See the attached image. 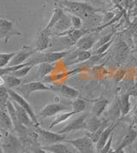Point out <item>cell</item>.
Wrapping results in <instances>:
<instances>
[{"mask_svg":"<svg viewBox=\"0 0 137 153\" xmlns=\"http://www.w3.org/2000/svg\"><path fill=\"white\" fill-rule=\"evenodd\" d=\"M57 3L60 4V8L68 14L80 16L82 20L97 22V19L101 18V16L97 14L99 10L94 8L88 3L75 0H62Z\"/></svg>","mask_w":137,"mask_h":153,"instance_id":"obj_1","label":"cell"},{"mask_svg":"<svg viewBox=\"0 0 137 153\" xmlns=\"http://www.w3.org/2000/svg\"><path fill=\"white\" fill-rule=\"evenodd\" d=\"M71 53V51H59V52H48V53H43L33 59L27 60L32 65H38L42 63H49V64H53L55 62H57L63 59L66 58L67 56Z\"/></svg>","mask_w":137,"mask_h":153,"instance_id":"obj_2","label":"cell"},{"mask_svg":"<svg viewBox=\"0 0 137 153\" xmlns=\"http://www.w3.org/2000/svg\"><path fill=\"white\" fill-rule=\"evenodd\" d=\"M2 131V144L1 151L4 153H20L21 150V142L17 137L14 136L10 132Z\"/></svg>","mask_w":137,"mask_h":153,"instance_id":"obj_3","label":"cell"},{"mask_svg":"<svg viewBox=\"0 0 137 153\" xmlns=\"http://www.w3.org/2000/svg\"><path fill=\"white\" fill-rule=\"evenodd\" d=\"M20 35H21V34L15 28L13 22L4 17L0 18V37L1 39L4 40L5 45L8 44L9 41L13 36H20Z\"/></svg>","mask_w":137,"mask_h":153,"instance_id":"obj_4","label":"cell"},{"mask_svg":"<svg viewBox=\"0 0 137 153\" xmlns=\"http://www.w3.org/2000/svg\"><path fill=\"white\" fill-rule=\"evenodd\" d=\"M64 142L74 146L80 153H95L96 152L94 147V143L87 134L83 137L77 139H66Z\"/></svg>","mask_w":137,"mask_h":153,"instance_id":"obj_5","label":"cell"},{"mask_svg":"<svg viewBox=\"0 0 137 153\" xmlns=\"http://www.w3.org/2000/svg\"><path fill=\"white\" fill-rule=\"evenodd\" d=\"M35 128H36L37 134H38L39 138L41 139L43 143L46 144V146L59 143V142H63L67 139V136L65 134L51 132V131L46 130V129L41 128L40 126H37Z\"/></svg>","mask_w":137,"mask_h":153,"instance_id":"obj_6","label":"cell"},{"mask_svg":"<svg viewBox=\"0 0 137 153\" xmlns=\"http://www.w3.org/2000/svg\"><path fill=\"white\" fill-rule=\"evenodd\" d=\"M8 91H9V94L10 96V99L12 101H14V102H15L17 104L20 105L22 108H24L27 112V114L30 115V117H31V119L33 120V121L35 123L36 126H39L40 123L38 121V118H37L34 111L33 110L32 107L30 106L29 102L25 99V97L23 96H21L20 93H18L17 91L11 90V89H8Z\"/></svg>","mask_w":137,"mask_h":153,"instance_id":"obj_7","label":"cell"},{"mask_svg":"<svg viewBox=\"0 0 137 153\" xmlns=\"http://www.w3.org/2000/svg\"><path fill=\"white\" fill-rule=\"evenodd\" d=\"M17 91H19L18 93H20L21 96L24 97H29L32 93L38 92V91H52L51 85H46L43 82L40 81H34L27 84L21 85L20 87L17 88Z\"/></svg>","mask_w":137,"mask_h":153,"instance_id":"obj_8","label":"cell"},{"mask_svg":"<svg viewBox=\"0 0 137 153\" xmlns=\"http://www.w3.org/2000/svg\"><path fill=\"white\" fill-rule=\"evenodd\" d=\"M70 110H72L71 106H67L58 102L48 103L44 108H41L39 115L41 119H46L47 117L57 115L63 111H70Z\"/></svg>","mask_w":137,"mask_h":153,"instance_id":"obj_9","label":"cell"},{"mask_svg":"<svg viewBox=\"0 0 137 153\" xmlns=\"http://www.w3.org/2000/svg\"><path fill=\"white\" fill-rule=\"evenodd\" d=\"M88 114H82L81 116H79L78 118L74 120L73 121H71L70 123H68L63 128H62L61 130L58 131V133L61 134H65L68 133L70 132H74V131H78V130H87V121H88Z\"/></svg>","mask_w":137,"mask_h":153,"instance_id":"obj_10","label":"cell"},{"mask_svg":"<svg viewBox=\"0 0 137 153\" xmlns=\"http://www.w3.org/2000/svg\"><path fill=\"white\" fill-rule=\"evenodd\" d=\"M52 35V32L46 30L45 28H43L40 32V34L37 37V40L35 42V52H39L41 53L45 50H46L51 47V38L50 35Z\"/></svg>","mask_w":137,"mask_h":153,"instance_id":"obj_11","label":"cell"},{"mask_svg":"<svg viewBox=\"0 0 137 153\" xmlns=\"http://www.w3.org/2000/svg\"><path fill=\"white\" fill-rule=\"evenodd\" d=\"M12 102H13L14 106L15 108L16 115H17V118L21 122V124H22V126H24L27 128L37 127L35 123L33 121V120L30 117V115L27 114V112L24 108H22L20 105L17 104L15 102H14V101H12Z\"/></svg>","mask_w":137,"mask_h":153,"instance_id":"obj_12","label":"cell"},{"mask_svg":"<svg viewBox=\"0 0 137 153\" xmlns=\"http://www.w3.org/2000/svg\"><path fill=\"white\" fill-rule=\"evenodd\" d=\"M34 53H36L34 49H30L27 47H23L21 50L17 51L16 54L12 59V60L10 61L9 65H16L23 64L26 62Z\"/></svg>","mask_w":137,"mask_h":153,"instance_id":"obj_13","label":"cell"},{"mask_svg":"<svg viewBox=\"0 0 137 153\" xmlns=\"http://www.w3.org/2000/svg\"><path fill=\"white\" fill-rule=\"evenodd\" d=\"M116 126V123L114 122V123H111L110 125H109L108 126H106L105 128V130L103 131L99 139L98 140V142L96 143L95 146V151L96 152L98 153L101 149H102L104 146L106 145V143L108 142L110 135L115 132V128Z\"/></svg>","mask_w":137,"mask_h":153,"instance_id":"obj_14","label":"cell"},{"mask_svg":"<svg viewBox=\"0 0 137 153\" xmlns=\"http://www.w3.org/2000/svg\"><path fill=\"white\" fill-rule=\"evenodd\" d=\"M0 107H1V112H0L1 130L11 132L15 129L12 119L9 114V112L7 110L6 106H0Z\"/></svg>","mask_w":137,"mask_h":153,"instance_id":"obj_15","label":"cell"},{"mask_svg":"<svg viewBox=\"0 0 137 153\" xmlns=\"http://www.w3.org/2000/svg\"><path fill=\"white\" fill-rule=\"evenodd\" d=\"M52 91H55L59 92L64 97H67L71 99H75L79 97V91L75 90V88H72L70 86L65 85V84H57L55 85H51Z\"/></svg>","mask_w":137,"mask_h":153,"instance_id":"obj_16","label":"cell"},{"mask_svg":"<svg viewBox=\"0 0 137 153\" xmlns=\"http://www.w3.org/2000/svg\"><path fill=\"white\" fill-rule=\"evenodd\" d=\"M95 43V38L94 35H86L77 42L75 44V48H77L76 50L79 51H89L94 47Z\"/></svg>","mask_w":137,"mask_h":153,"instance_id":"obj_17","label":"cell"},{"mask_svg":"<svg viewBox=\"0 0 137 153\" xmlns=\"http://www.w3.org/2000/svg\"><path fill=\"white\" fill-rule=\"evenodd\" d=\"M137 138V131L133 127V126H130V128L128 129V132L125 134V136L123 137V140L121 142V144L119 146L116 148V152L121 151V150H124L125 148L129 147L133 144V142L136 140Z\"/></svg>","mask_w":137,"mask_h":153,"instance_id":"obj_18","label":"cell"},{"mask_svg":"<svg viewBox=\"0 0 137 153\" xmlns=\"http://www.w3.org/2000/svg\"><path fill=\"white\" fill-rule=\"evenodd\" d=\"M71 28H72V24H71L70 15H67L64 13L63 17L60 19V21L55 25L52 33L57 32V35H58V34L63 33V32H64V31H66V30H68Z\"/></svg>","mask_w":137,"mask_h":153,"instance_id":"obj_19","label":"cell"},{"mask_svg":"<svg viewBox=\"0 0 137 153\" xmlns=\"http://www.w3.org/2000/svg\"><path fill=\"white\" fill-rule=\"evenodd\" d=\"M1 76V84L4 85L7 89L13 90L14 88H18L21 85V79L11 74H5L4 76Z\"/></svg>","mask_w":137,"mask_h":153,"instance_id":"obj_20","label":"cell"},{"mask_svg":"<svg viewBox=\"0 0 137 153\" xmlns=\"http://www.w3.org/2000/svg\"><path fill=\"white\" fill-rule=\"evenodd\" d=\"M109 125L110 124L107 123L106 120H100L99 117L94 115L92 118L88 119V121H87V126H88L87 130L89 131L90 132H96V131H98L99 129L102 128L104 126H107Z\"/></svg>","mask_w":137,"mask_h":153,"instance_id":"obj_21","label":"cell"},{"mask_svg":"<svg viewBox=\"0 0 137 153\" xmlns=\"http://www.w3.org/2000/svg\"><path fill=\"white\" fill-rule=\"evenodd\" d=\"M42 148L51 153H74L67 145L63 144V142L56 143L49 146H44Z\"/></svg>","mask_w":137,"mask_h":153,"instance_id":"obj_22","label":"cell"},{"mask_svg":"<svg viewBox=\"0 0 137 153\" xmlns=\"http://www.w3.org/2000/svg\"><path fill=\"white\" fill-rule=\"evenodd\" d=\"M63 14H64V10L63 9H61L60 7L56 8L52 15V16H51V18H50V20L48 22L47 25L44 28L46 30H48V31L52 32V29L54 28L55 25L60 21V19L63 17Z\"/></svg>","mask_w":137,"mask_h":153,"instance_id":"obj_23","label":"cell"},{"mask_svg":"<svg viewBox=\"0 0 137 153\" xmlns=\"http://www.w3.org/2000/svg\"><path fill=\"white\" fill-rule=\"evenodd\" d=\"M92 53L90 51H79L76 50L74 58L68 63V65H72L79 63L86 62L92 58Z\"/></svg>","mask_w":137,"mask_h":153,"instance_id":"obj_24","label":"cell"},{"mask_svg":"<svg viewBox=\"0 0 137 153\" xmlns=\"http://www.w3.org/2000/svg\"><path fill=\"white\" fill-rule=\"evenodd\" d=\"M107 105H108V101L105 98H100V99L96 100L92 107L93 115L99 117L103 114V112L105 110Z\"/></svg>","mask_w":137,"mask_h":153,"instance_id":"obj_25","label":"cell"},{"mask_svg":"<svg viewBox=\"0 0 137 153\" xmlns=\"http://www.w3.org/2000/svg\"><path fill=\"white\" fill-rule=\"evenodd\" d=\"M75 114H76V112L73 111V110L63 112V113L62 112L60 114H57L55 119L52 120V122L51 123V125L49 126V129H52V128H53L56 126L59 125V124H61L63 122L68 120V119L70 118V117H72V116L75 115Z\"/></svg>","mask_w":137,"mask_h":153,"instance_id":"obj_26","label":"cell"},{"mask_svg":"<svg viewBox=\"0 0 137 153\" xmlns=\"http://www.w3.org/2000/svg\"><path fill=\"white\" fill-rule=\"evenodd\" d=\"M130 96L129 93H124L119 99L120 102V109H121V114L123 116L127 115L130 111Z\"/></svg>","mask_w":137,"mask_h":153,"instance_id":"obj_27","label":"cell"},{"mask_svg":"<svg viewBox=\"0 0 137 153\" xmlns=\"http://www.w3.org/2000/svg\"><path fill=\"white\" fill-rule=\"evenodd\" d=\"M54 70V66L52 64H49V63H42L38 65V69H37V76L38 77L41 78H45L46 76H47L52 71Z\"/></svg>","mask_w":137,"mask_h":153,"instance_id":"obj_28","label":"cell"},{"mask_svg":"<svg viewBox=\"0 0 137 153\" xmlns=\"http://www.w3.org/2000/svg\"><path fill=\"white\" fill-rule=\"evenodd\" d=\"M70 106H71V109L76 112V114H81L86 109V102L83 99L81 98L74 99Z\"/></svg>","mask_w":137,"mask_h":153,"instance_id":"obj_29","label":"cell"},{"mask_svg":"<svg viewBox=\"0 0 137 153\" xmlns=\"http://www.w3.org/2000/svg\"><path fill=\"white\" fill-rule=\"evenodd\" d=\"M17 52L14 53H0V68H4L10 65Z\"/></svg>","mask_w":137,"mask_h":153,"instance_id":"obj_30","label":"cell"},{"mask_svg":"<svg viewBox=\"0 0 137 153\" xmlns=\"http://www.w3.org/2000/svg\"><path fill=\"white\" fill-rule=\"evenodd\" d=\"M10 99L8 89L4 85H0V106H6L8 101Z\"/></svg>","mask_w":137,"mask_h":153,"instance_id":"obj_31","label":"cell"},{"mask_svg":"<svg viewBox=\"0 0 137 153\" xmlns=\"http://www.w3.org/2000/svg\"><path fill=\"white\" fill-rule=\"evenodd\" d=\"M114 36H115V32L114 31H112V32H110L109 34H107L106 35H105V36H103L101 37L99 41H97L95 43V45H94V48L97 49L99 48V47H101L102 45L104 44H105V43H107V42H109L110 41H111L113 38H114Z\"/></svg>","mask_w":137,"mask_h":153,"instance_id":"obj_32","label":"cell"},{"mask_svg":"<svg viewBox=\"0 0 137 153\" xmlns=\"http://www.w3.org/2000/svg\"><path fill=\"white\" fill-rule=\"evenodd\" d=\"M70 19H71V24L72 28L75 29H81L83 26V20L80 16H77L75 15H70Z\"/></svg>","mask_w":137,"mask_h":153,"instance_id":"obj_33","label":"cell"},{"mask_svg":"<svg viewBox=\"0 0 137 153\" xmlns=\"http://www.w3.org/2000/svg\"><path fill=\"white\" fill-rule=\"evenodd\" d=\"M33 67H34V65H27V66L21 68V69L19 70V71H17L12 73L11 75L16 76V77H19V78L24 77V76H27V74L29 73V71H30L31 70L33 69Z\"/></svg>","mask_w":137,"mask_h":153,"instance_id":"obj_34","label":"cell"},{"mask_svg":"<svg viewBox=\"0 0 137 153\" xmlns=\"http://www.w3.org/2000/svg\"><path fill=\"white\" fill-rule=\"evenodd\" d=\"M113 42H114V38H113L111 41H110L109 42H107V43H105V44L102 45L101 47H99V48L95 49L94 55H96V54H105V53H106V52L109 50L110 47L112 45Z\"/></svg>","mask_w":137,"mask_h":153,"instance_id":"obj_35","label":"cell"},{"mask_svg":"<svg viewBox=\"0 0 137 153\" xmlns=\"http://www.w3.org/2000/svg\"><path fill=\"white\" fill-rule=\"evenodd\" d=\"M125 75H126V71L124 69H119L117 70L116 71V73L114 74L113 78H114L115 82L117 84V83H119V82H121L123 80Z\"/></svg>","mask_w":137,"mask_h":153,"instance_id":"obj_36","label":"cell"},{"mask_svg":"<svg viewBox=\"0 0 137 153\" xmlns=\"http://www.w3.org/2000/svg\"><path fill=\"white\" fill-rule=\"evenodd\" d=\"M114 133L115 132H113L111 135H110V137L109 140H108V142L106 143V145L103 147L102 149L98 153H108L110 151V149H111V146H112V141H113V137H114Z\"/></svg>","mask_w":137,"mask_h":153,"instance_id":"obj_37","label":"cell"},{"mask_svg":"<svg viewBox=\"0 0 137 153\" xmlns=\"http://www.w3.org/2000/svg\"><path fill=\"white\" fill-rule=\"evenodd\" d=\"M127 93L130 94V97H137V87L136 84H134L133 86H131L130 89L128 90Z\"/></svg>","mask_w":137,"mask_h":153,"instance_id":"obj_38","label":"cell"},{"mask_svg":"<svg viewBox=\"0 0 137 153\" xmlns=\"http://www.w3.org/2000/svg\"><path fill=\"white\" fill-rule=\"evenodd\" d=\"M130 31H132V32L137 30V16L132 20V22H130Z\"/></svg>","mask_w":137,"mask_h":153,"instance_id":"obj_39","label":"cell"},{"mask_svg":"<svg viewBox=\"0 0 137 153\" xmlns=\"http://www.w3.org/2000/svg\"><path fill=\"white\" fill-rule=\"evenodd\" d=\"M134 2H135V0H123V6L124 7L125 10H128V9H130L133 5Z\"/></svg>","mask_w":137,"mask_h":153,"instance_id":"obj_40","label":"cell"},{"mask_svg":"<svg viewBox=\"0 0 137 153\" xmlns=\"http://www.w3.org/2000/svg\"><path fill=\"white\" fill-rule=\"evenodd\" d=\"M81 2H84V3H88V4H101V0H78Z\"/></svg>","mask_w":137,"mask_h":153,"instance_id":"obj_41","label":"cell"},{"mask_svg":"<svg viewBox=\"0 0 137 153\" xmlns=\"http://www.w3.org/2000/svg\"><path fill=\"white\" fill-rule=\"evenodd\" d=\"M34 153H49L47 151H46L45 149H43L42 147L41 148H37L34 150Z\"/></svg>","mask_w":137,"mask_h":153,"instance_id":"obj_42","label":"cell"},{"mask_svg":"<svg viewBox=\"0 0 137 153\" xmlns=\"http://www.w3.org/2000/svg\"><path fill=\"white\" fill-rule=\"evenodd\" d=\"M123 0H111V2L116 5V6H119L121 4H123Z\"/></svg>","mask_w":137,"mask_h":153,"instance_id":"obj_43","label":"cell"},{"mask_svg":"<svg viewBox=\"0 0 137 153\" xmlns=\"http://www.w3.org/2000/svg\"><path fill=\"white\" fill-rule=\"evenodd\" d=\"M116 153H125V151H124V150H121V151L116 152Z\"/></svg>","mask_w":137,"mask_h":153,"instance_id":"obj_44","label":"cell"},{"mask_svg":"<svg viewBox=\"0 0 137 153\" xmlns=\"http://www.w3.org/2000/svg\"><path fill=\"white\" fill-rule=\"evenodd\" d=\"M108 153H116V151H114V150L110 149V152Z\"/></svg>","mask_w":137,"mask_h":153,"instance_id":"obj_45","label":"cell"},{"mask_svg":"<svg viewBox=\"0 0 137 153\" xmlns=\"http://www.w3.org/2000/svg\"><path fill=\"white\" fill-rule=\"evenodd\" d=\"M136 71V78H137V67H136V71Z\"/></svg>","mask_w":137,"mask_h":153,"instance_id":"obj_46","label":"cell"},{"mask_svg":"<svg viewBox=\"0 0 137 153\" xmlns=\"http://www.w3.org/2000/svg\"><path fill=\"white\" fill-rule=\"evenodd\" d=\"M135 84H136V86L137 87V78H136V82H135Z\"/></svg>","mask_w":137,"mask_h":153,"instance_id":"obj_47","label":"cell"},{"mask_svg":"<svg viewBox=\"0 0 137 153\" xmlns=\"http://www.w3.org/2000/svg\"><path fill=\"white\" fill-rule=\"evenodd\" d=\"M134 153H137V149H136V152H134Z\"/></svg>","mask_w":137,"mask_h":153,"instance_id":"obj_48","label":"cell"},{"mask_svg":"<svg viewBox=\"0 0 137 153\" xmlns=\"http://www.w3.org/2000/svg\"><path fill=\"white\" fill-rule=\"evenodd\" d=\"M56 1H57V2H58V0H56Z\"/></svg>","mask_w":137,"mask_h":153,"instance_id":"obj_49","label":"cell"},{"mask_svg":"<svg viewBox=\"0 0 137 153\" xmlns=\"http://www.w3.org/2000/svg\"><path fill=\"white\" fill-rule=\"evenodd\" d=\"M49 153H51V152H49Z\"/></svg>","mask_w":137,"mask_h":153,"instance_id":"obj_50","label":"cell"}]
</instances>
